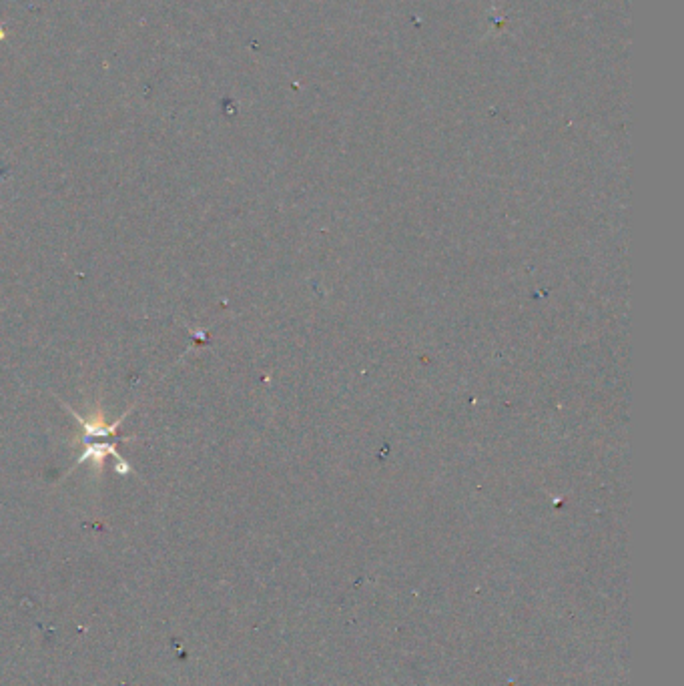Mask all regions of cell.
<instances>
[{
  "mask_svg": "<svg viewBox=\"0 0 684 686\" xmlns=\"http://www.w3.org/2000/svg\"><path fill=\"white\" fill-rule=\"evenodd\" d=\"M107 454H113L115 458H119L115 446H111V444H89L87 450L81 454L77 466L83 464V462H91V464H93V472H95V474H101V472H103V466H105Z\"/></svg>",
  "mask_w": 684,
  "mask_h": 686,
  "instance_id": "cell-2",
  "label": "cell"
},
{
  "mask_svg": "<svg viewBox=\"0 0 684 686\" xmlns=\"http://www.w3.org/2000/svg\"><path fill=\"white\" fill-rule=\"evenodd\" d=\"M65 410L67 412H71L77 420H79V424H81V430H83V442H89V440H93V438H111V436H115L117 434V430H119V426H121V422H123V418L117 422V424H107L105 422V414H103V410H95L89 418H81L77 412H73L69 406H65Z\"/></svg>",
  "mask_w": 684,
  "mask_h": 686,
  "instance_id": "cell-1",
  "label": "cell"
}]
</instances>
